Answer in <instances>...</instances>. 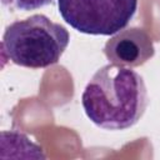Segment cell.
Listing matches in <instances>:
<instances>
[{"label": "cell", "instance_id": "1", "mask_svg": "<svg viewBox=\"0 0 160 160\" xmlns=\"http://www.w3.org/2000/svg\"><path fill=\"white\" fill-rule=\"evenodd\" d=\"M81 104L86 116L105 130L134 126L148 106V90L140 74L129 66L108 64L86 84Z\"/></svg>", "mask_w": 160, "mask_h": 160}, {"label": "cell", "instance_id": "2", "mask_svg": "<svg viewBox=\"0 0 160 160\" xmlns=\"http://www.w3.org/2000/svg\"><path fill=\"white\" fill-rule=\"evenodd\" d=\"M69 41L70 34L64 25L35 14L6 26L1 49L15 65L44 69L60 60Z\"/></svg>", "mask_w": 160, "mask_h": 160}, {"label": "cell", "instance_id": "3", "mask_svg": "<svg viewBox=\"0 0 160 160\" xmlns=\"http://www.w3.org/2000/svg\"><path fill=\"white\" fill-rule=\"evenodd\" d=\"M59 12L72 29L88 35H112L134 18L138 0H58Z\"/></svg>", "mask_w": 160, "mask_h": 160}, {"label": "cell", "instance_id": "4", "mask_svg": "<svg viewBox=\"0 0 160 160\" xmlns=\"http://www.w3.org/2000/svg\"><path fill=\"white\" fill-rule=\"evenodd\" d=\"M104 55L116 65L135 68L145 64L155 54L150 35L140 28L122 29L104 45Z\"/></svg>", "mask_w": 160, "mask_h": 160}, {"label": "cell", "instance_id": "5", "mask_svg": "<svg viewBox=\"0 0 160 160\" xmlns=\"http://www.w3.org/2000/svg\"><path fill=\"white\" fill-rule=\"evenodd\" d=\"M52 1L54 0H1L2 5L9 8L10 10H21V11L36 10L46 5H50Z\"/></svg>", "mask_w": 160, "mask_h": 160}]
</instances>
